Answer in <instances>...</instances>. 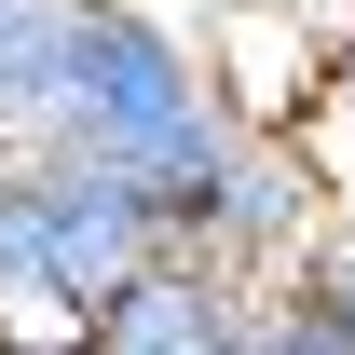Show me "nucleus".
<instances>
[{
  "instance_id": "nucleus-1",
  "label": "nucleus",
  "mask_w": 355,
  "mask_h": 355,
  "mask_svg": "<svg viewBox=\"0 0 355 355\" xmlns=\"http://www.w3.org/2000/svg\"><path fill=\"white\" fill-rule=\"evenodd\" d=\"M219 137V55L178 0H69V69H55V150H96L164 191Z\"/></svg>"
},
{
  "instance_id": "nucleus-6",
  "label": "nucleus",
  "mask_w": 355,
  "mask_h": 355,
  "mask_svg": "<svg viewBox=\"0 0 355 355\" xmlns=\"http://www.w3.org/2000/svg\"><path fill=\"white\" fill-rule=\"evenodd\" d=\"M55 69H69V0H0V150L55 137Z\"/></svg>"
},
{
  "instance_id": "nucleus-8",
  "label": "nucleus",
  "mask_w": 355,
  "mask_h": 355,
  "mask_svg": "<svg viewBox=\"0 0 355 355\" xmlns=\"http://www.w3.org/2000/svg\"><path fill=\"white\" fill-rule=\"evenodd\" d=\"M273 14H287V0H273Z\"/></svg>"
},
{
  "instance_id": "nucleus-3",
  "label": "nucleus",
  "mask_w": 355,
  "mask_h": 355,
  "mask_svg": "<svg viewBox=\"0 0 355 355\" xmlns=\"http://www.w3.org/2000/svg\"><path fill=\"white\" fill-rule=\"evenodd\" d=\"M150 205H164V246H178V260H219L232 287H273L287 260L328 246L314 150H301V137H260V123H219L164 191H150Z\"/></svg>"
},
{
  "instance_id": "nucleus-7",
  "label": "nucleus",
  "mask_w": 355,
  "mask_h": 355,
  "mask_svg": "<svg viewBox=\"0 0 355 355\" xmlns=\"http://www.w3.org/2000/svg\"><path fill=\"white\" fill-rule=\"evenodd\" d=\"M0 355H69V342H55V328H0Z\"/></svg>"
},
{
  "instance_id": "nucleus-5",
  "label": "nucleus",
  "mask_w": 355,
  "mask_h": 355,
  "mask_svg": "<svg viewBox=\"0 0 355 355\" xmlns=\"http://www.w3.org/2000/svg\"><path fill=\"white\" fill-rule=\"evenodd\" d=\"M246 355H355V246L328 232L314 260L246 287Z\"/></svg>"
},
{
  "instance_id": "nucleus-2",
  "label": "nucleus",
  "mask_w": 355,
  "mask_h": 355,
  "mask_svg": "<svg viewBox=\"0 0 355 355\" xmlns=\"http://www.w3.org/2000/svg\"><path fill=\"white\" fill-rule=\"evenodd\" d=\"M164 260V205L150 178L96 164V150H0V328H83L123 273Z\"/></svg>"
},
{
  "instance_id": "nucleus-4",
  "label": "nucleus",
  "mask_w": 355,
  "mask_h": 355,
  "mask_svg": "<svg viewBox=\"0 0 355 355\" xmlns=\"http://www.w3.org/2000/svg\"><path fill=\"white\" fill-rule=\"evenodd\" d=\"M69 355H246V287H232L219 260H150V273H123L110 301L69 328Z\"/></svg>"
}]
</instances>
